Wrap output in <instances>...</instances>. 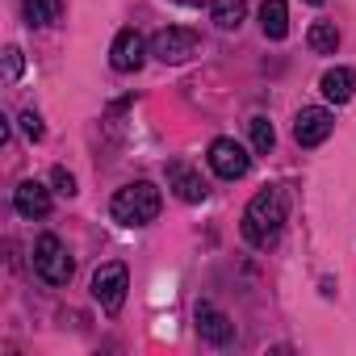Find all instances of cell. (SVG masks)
Here are the masks:
<instances>
[{
    "label": "cell",
    "instance_id": "7c38bea8",
    "mask_svg": "<svg viewBox=\"0 0 356 356\" xmlns=\"http://www.w3.org/2000/svg\"><path fill=\"white\" fill-rule=\"evenodd\" d=\"M318 88H323V97H327L331 105H343V101H352V92H356V72H352V67H327L323 80H318Z\"/></svg>",
    "mask_w": 356,
    "mask_h": 356
},
{
    "label": "cell",
    "instance_id": "4fadbf2b",
    "mask_svg": "<svg viewBox=\"0 0 356 356\" xmlns=\"http://www.w3.org/2000/svg\"><path fill=\"white\" fill-rule=\"evenodd\" d=\"M260 30L273 42H281L289 34V5H285V0H264V5H260Z\"/></svg>",
    "mask_w": 356,
    "mask_h": 356
},
{
    "label": "cell",
    "instance_id": "277c9868",
    "mask_svg": "<svg viewBox=\"0 0 356 356\" xmlns=\"http://www.w3.org/2000/svg\"><path fill=\"white\" fill-rule=\"evenodd\" d=\"M126 289H130V273L126 264H101L92 273V298L105 314H118L126 306Z\"/></svg>",
    "mask_w": 356,
    "mask_h": 356
},
{
    "label": "cell",
    "instance_id": "ba28073f",
    "mask_svg": "<svg viewBox=\"0 0 356 356\" xmlns=\"http://www.w3.org/2000/svg\"><path fill=\"white\" fill-rule=\"evenodd\" d=\"M147 42H143V34L138 30H118V38H113V47H109V67L113 72H138L143 63H147Z\"/></svg>",
    "mask_w": 356,
    "mask_h": 356
},
{
    "label": "cell",
    "instance_id": "8fae6325",
    "mask_svg": "<svg viewBox=\"0 0 356 356\" xmlns=\"http://www.w3.org/2000/svg\"><path fill=\"white\" fill-rule=\"evenodd\" d=\"M13 210L22 218H47L51 214V189L42 181H22L13 189Z\"/></svg>",
    "mask_w": 356,
    "mask_h": 356
},
{
    "label": "cell",
    "instance_id": "5bb4252c",
    "mask_svg": "<svg viewBox=\"0 0 356 356\" xmlns=\"http://www.w3.org/2000/svg\"><path fill=\"white\" fill-rule=\"evenodd\" d=\"M22 13H26L30 26L47 30V26H55L63 17V0H22Z\"/></svg>",
    "mask_w": 356,
    "mask_h": 356
},
{
    "label": "cell",
    "instance_id": "30bf717a",
    "mask_svg": "<svg viewBox=\"0 0 356 356\" xmlns=\"http://www.w3.org/2000/svg\"><path fill=\"white\" fill-rule=\"evenodd\" d=\"M168 189H172L176 197H181V202H189V206L206 202V193H210V185L202 181V172H197V168H189L185 159L168 163Z\"/></svg>",
    "mask_w": 356,
    "mask_h": 356
},
{
    "label": "cell",
    "instance_id": "d6986e66",
    "mask_svg": "<svg viewBox=\"0 0 356 356\" xmlns=\"http://www.w3.org/2000/svg\"><path fill=\"white\" fill-rule=\"evenodd\" d=\"M22 134H26L30 143H42V134H47V126H42V118H38L34 109H26V113H22Z\"/></svg>",
    "mask_w": 356,
    "mask_h": 356
},
{
    "label": "cell",
    "instance_id": "7a4b0ae2",
    "mask_svg": "<svg viewBox=\"0 0 356 356\" xmlns=\"http://www.w3.org/2000/svg\"><path fill=\"white\" fill-rule=\"evenodd\" d=\"M159 210H163V197L151 181H134V185L118 189L113 202H109V218L118 227H147V222L159 218Z\"/></svg>",
    "mask_w": 356,
    "mask_h": 356
},
{
    "label": "cell",
    "instance_id": "44dd1931",
    "mask_svg": "<svg viewBox=\"0 0 356 356\" xmlns=\"http://www.w3.org/2000/svg\"><path fill=\"white\" fill-rule=\"evenodd\" d=\"M310 5H323V0H310Z\"/></svg>",
    "mask_w": 356,
    "mask_h": 356
},
{
    "label": "cell",
    "instance_id": "3957f363",
    "mask_svg": "<svg viewBox=\"0 0 356 356\" xmlns=\"http://www.w3.org/2000/svg\"><path fill=\"white\" fill-rule=\"evenodd\" d=\"M72 252L63 248V239L59 235H42L38 243H34V273L47 281V285H67L72 281Z\"/></svg>",
    "mask_w": 356,
    "mask_h": 356
},
{
    "label": "cell",
    "instance_id": "e0dca14e",
    "mask_svg": "<svg viewBox=\"0 0 356 356\" xmlns=\"http://www.w3.org/2000/svg\"><path fill=\"white\" fill-rule=\"evenodd\" d=\"M248 130H252V147H256L260 155H268V151L277 147V130H273V122H268V118H260V113H256V118L248 122Z\"/></svg>",
    "mask_w": 356,
    "mask_h": 356
},
{
    "label": "cell",
    "instance_id": "ac0fdd59",
    "mask_svg": "<svg viewBox=\"0 0 356 356\" xmlns=\"http://www.w3.org/2000/svg\"><path fill=\"white\" fill-rule=\"evenodd\" d=\"M51 185H55L59 197H76V193H80V189H76V176H72L67 168H55V172H51Z\"/></svg>",
    "mask_w": 356,
    "mask_h": 356
},
{
    "label": "cell",
    "instance_id": "52a82bcc",
    "mask_svg": "<svg viewBox=\"0 0 356 356\" xmlns=\"http://www.w3.org/2000/svg\"><path fill=\"white\" fill-rule=\"evenodd\" d=\"M331 130H335V113H331V109L310 105V109H298V118H293V138H298V147H318V143L331 138Z\"/></svg>",
    "mask_w": 356,
    "mask_h": 356
},
{
    "label": "cell",
    "instance_id": "5b68a950",
    "mask_svg": "<svg viewBox=\"0 0 356 356\" xmlns=\"http://www.w3.org/2000/svg\"><path fill=\"white\" fill-rule=\"evenodd\" d=\"M206 159H210L214 176H222V181H239V176L252 172V155H248V147H239L235 138H214L210 151H206Z\"/></svg>",
    "mask_w": 356,
    "mask_h": 356
},
{
    "label": "cell",
    "instance_id": "8992f818",
    "mask_svg": "<svg viewBox=\"0 0 356 356\" xmlns=\"http://www.w3.org/2000/svg\"><path fill=\"white\" fill-rule=\"evenodd\" d=\"M147 51L159 63H185L189 55H197V34L193 30H181V26H168V30H159L147 42Z\"/></svg>",
    "mask_w": 356,
    "mask_h": 356
},
{
    "label": "cell",
    "instance_id": "ffe728a7",
    "mask_svg": "<svg viewBox=\"0 0 356 356\" xmlns=\"http://www.w3.org/2000/svg\"><path fill=\"white\" fill-rule=\"evenodd\" d=\"M17 76H22V51H17V47H9V51H5V80L13 84Z\"/></svg>",
    "mask_w": 356,
    "mask_h": 356
},
{
    "label": "cell",
    "instance_id": "6da1fadb",
    "mask_svg": "<svg viewBox=\"0 0 356 356\" xmlns=\"http://www.w3.org/2000/svg\"><path fill=\"white\" fill-rule=\"evenodd\" d=\"M239 231H243V239H248L252 248L268 252V248L281 239V231H285V189H281V185H264V189L248 202Z\"/></svg>",
    "mask_w": 356,
    "mask_h": 356
},
{
    "label": "cell",
    "instance_id": "9a60e30c",
    "mask_svg": "<svg viewBox=\"0 0 356 356\" xmlns=\"http://www.w3.org/2000/svg\"><path fill=\"white\" fill-rule=\"evenodd\" d=\"M210 17H214V26L218 30H239L243 26V17H248V5L243 0H214V9H210Z\"/></svg>",
    "mask_w": 356,
    "mask_h": 356
},
{
    "label": "cell",
    "instance_id": "9c48e42d",
    "mask_svg": "<svg viewBox=\"0 0 356 356\" xmlns=\"http://www.w3.org/2000/svg\"><path fill=\"white\" fill-rule=\"evenodd\" d=\"M197 335H202L210 348H227V343H235V323H231V314L218 310L214 302H202V306H197Z\"/></svg>",
    "mask_w": 356,
    "mask_h": 356
},
{
    "label": "cell",
    "instance_id": "2e32d148",
    "mask_svg": "<svg viewBox=\"0 0 356 356\" xmlns=\"http://www.w3.org/2000/svg\"><path fill=\"white\" fill-rule=\"evenodd\" d=\"M306 47H310L314 55H335V47H339L335 22H314V26L306 30Z\"/></svg>",
    "mask_w": 356,
    "mask_h": 356
}]
</instances>
